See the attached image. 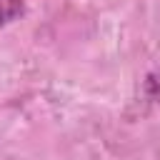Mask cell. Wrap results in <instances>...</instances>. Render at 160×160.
Returning a JSON list of instances; mask_svg holds the SVG:
<instances>
[{
	"mask_svg": "<svg viewBox=\"0 0 160 160\" xmlns=\"http://www.w3.org/2000/svg\"><path fill=\"white\" fill-rule=\"evenodd\" d=\"M22 12H25V2L22 0H0V28L15 22Z\"/></svg>",
	"mask_w": 160,
	"mask_h": 160,
	"instance_id": "obj_1",
	"label": "cell"
}]
</instances>
